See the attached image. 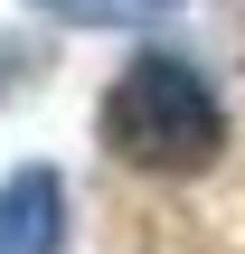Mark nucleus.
Segmentation results:
<instances>
[{
    "mask_svg": "<svg viewBox=\"0 0 245 254\" xmlns=\"http://www.w3.org/2000/svg\"><path fill=\"white\" fill-rule=\"evenodd\" d=\"M94 123H104V151L123 170H161V179H198L227 151V113L189 57H132Z\"/></svg>",
    "mask_w": 245,
    "mask_h": 254,
    "instance_id": "nucleus-1",
    "label": "nucleus"
},
{
    "mask_svg": "<svg viewBox=\"0 0 245 254\" xmlns=\"http://www.w3.org/2000/svg\"><path fill=\"white\" fill-rule=\"evenodd\" d=\"M0 254H66V179L47 160L9 170V189H0Z\"/></svg>",
    "mask_w": 245,
    "mask_h": 254,
    "instance_id": "nucleus-2",
    "label": "nucleus"
},
{
    "mask_svg": "<svg viewBox=\"0 0 245 254\" xmlns=\"http://www.w3.org/2000/svg\"><path fill=\"white\" fill-rule=\"evenodd\" d=\"M38 9H57V19H85V28H132V19H151L161 0H38Z\"/></svg>",
    "mask_w": 245,
    "mask_h": 254,
    "instance_id": "nucleus-3",
    "label": "nucleus"
}]
</instances>
